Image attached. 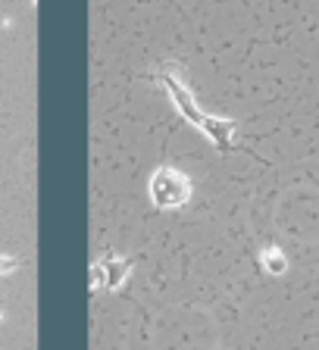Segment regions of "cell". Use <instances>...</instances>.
<instances>
[{"instance_id":"1","label":"cell","mask_w":319,"mask_h":350,"mask_svg":"<svg viewBox=\"0 0 319 350\" xmlns=\"http://www.w3.org/2000/svg\"><path fill=\"white\" fill-rule=\"evenodd\" d=\"M151 191L160 206H179L188 197V182H185V175L173 172V169H163V172L153 175Z\"/></svg>"},{"instance_id":"2","label":"cell","mask_w":319,"mask_h":350,"mask_svg":"<svg viewBox=\"0 0 319 350\" xmlns=\"http://www.w3.org/2000/svg\"><path fill=\"white\" fill-rule=\"evenodd\" d=\"M163 81H166L169 94H173V100H175V103H179V109H181V113H185V116H188L194 125H201V122H203V113L194 107V100H191V94H188V91H185V88H181L175 79H169V75H166V79H163Z\"/></svg>"},{"instance_id":"3","label":"cell","mask_w":319,"mask_h":350,"mask_svg":"<svg viewBox=\"0 0 319 350\" xmlns=\"http://www.w3.org/2000/svg\"><path fill=\"white\" fill-rule=\"evenodd\" d=\"M201 129L207 131V135H210V138L216 141L219 147H225L229 141H232V129H235V125L232 122H222V119H207V116H203Z\"/></svg>"},{"instance_id":"4","label":"cell","mask_w":319,"mask_h":350,"mask_svg":"<svg viewBox=\"0 0 319 350\" xmlns=\"http://www.w3.org/2000/svg\"><path fill=\"white\" fill-rule=\"evenodd\" d=\"M263 266H266L269 272H285L282 250H276V247H266V250H263Z\"/></svg>"},{"instance_id":"5","label":"cell","mask_w":319,"mask_h":350,"mask_svg":"<svg viewBox=\"0 0 319 350\" xmlns=\"http://www.w3.org/2000/svg\"><path fill=\"white\" fill-rule=\"evenodd\" d=\"M13 269V260H7V256H0V272H10Z\"/></svg>"}]
</instances>
